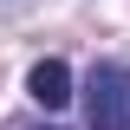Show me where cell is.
<instances>
[{"mask_svg": "<svg viewBox=\"0 0 130 130\" xmlns=\"http://www.w3.org/2000/svg\"><path fill=\"white\" fill-rule=\"evenodd\" d=\"M85 117L91 130H130V65L104 59L85 78Z\"/></svg>", "mask_w": 130, "mask_h": 130, "instance_id": "1", "label": "cell"}, {"mask_svg": "<svg viewBox=\"0 0 130 130\" xmlns=\"http://www.w3.org/2000/svg\"><path fill=\"white\" fill-rule=\"evenodd\" d=\"M26 91H32V104L59 111L65 98H72V65H65V59H39V65L26 72Z\"/></svg>", "mask_w": 130, "mask_h": 130, "instance_id": "2", "label": "cell"}]
</instances>
